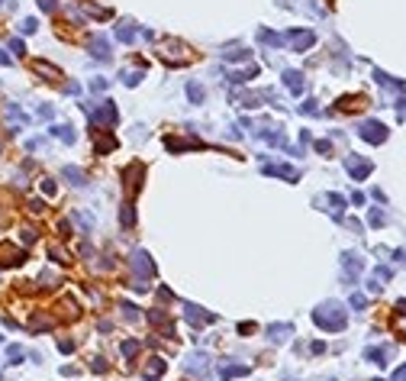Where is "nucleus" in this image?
<instances>
[{
	"mask_svg": "<svg viewBox=\"0 0 406 381\" xmlns=\"http://www.w3.org/2000/svg\"><path fill=\"white\" fill-rule=\"evenodd\" d=\"M313 323L319 326V330H326V333H339V330H345V323H348L345 307H342L339 300H326V304H319V307L313 310Z\"/></svg>",
	"mask_w": 406,
	"mask_h": 381,
	"instance_id": "1",
	"label": "nucleus"
},
{
	"mask_svg": "<svg viewBox=\"0 0 406 381\" xmlns=\"http://www.w3.org/2000/svg\"><path fill=\"white\" fill-rule=\"evenodd\" d=\"M158 58H161L165 65L178 68V65H187L190 61V49L184 46V42H178V39H165L161 46H158Z\"/></svg>",
	"mask_w": 406,
	"mask_h": 381,
	"instance_id": "2",
	"label": "nucleus"
},
{
	"mask_svg": "<svg viewBox=\"0 0 406 381\" xmlns=\"http://www.w3.org/2000/svg\"><path fill=\"white\" fill-rule=\"evenodd\" d=\"M87 117H91L94 126H113L116 123V107H113V100H100V103H84Z\"/></svg>",
	"mask_w": 406,
	"mask_h": 381,
	"instance_id": "3",
	"label": "nucleus"
},
{
	"mask_svg": "<svg viewBox=\"0 0 406 381\" xmlns=\"http://www.w3.org/2000/svg\"><path fill=\"white\" fill-rule=\"evenodd\" d=\"M313 42H316L313 29H290V32H284V46H290L294 52H306Z\"/></svg>",
	"mask_w": 406,
	"mask_h": 381,
	"instance_id": "4",
	"label": "nucleus"
},
{
	"mask_svg": "<svg viewBox=\"0 0 406 381\" xmlns=\"http://www.w3.org/2000/svg\"><path fill=\"white\" fill-rule=\"evenodd\" d=\"M358 136L364 139V143H374V146H381L384 139H387V126H384V123H377V120H368V123H361Z\"/></svg>",
	"mask_w": 406,
	"mask_h": 381,
	"instance_id": "5",
	"label": "nucleus"
},
{
	"mask_svg": "<svg viewBox=\"0 0 406 381\" xmlns=\"http://www.w3.org/2000/svg\"><path fill=\"white\" fill-rule=\"evenodd\" d=\"M345 171L355 181H364L371 175V162H368V158H358V155H345Z\"/></svg>",
	"mask_w": 406,
	"mask_h": 381,
	"instance_id": "6",
	"label": "nucleus"
},
{
	"mask_svg": "<svg viewBox=\"0 0 406 381\" xmlns=\"http://www.w3.org/2000/svg\"><path fill=\"white\" fill-rule=\"evenodd\" d=\"M184 317H187V323H190V326H207V323H213V320H216L213 314H207V310L197 307V304H184Z\"/></svg>",
	"mask_w": 406,
	"mask_h": 381,
	"instance_id": "7",
	"label": "nucleus"
},
{
	"mask_svg": "<svg viewBox=\"0 0 406 381\" xmlns=\"http://www.w3.org/2000/svg\"><path fill=\"white\" fill-rule=\"evenodd\" d=\"M142 171H145V168L139 165V162H132V165L126 168V194H129V197H132L139 188H142Z\"/></svg>",
	"mask_w": 406,
	"mask_h": 381,
	"instance_id": "8",
	"label": "nucleus"
},
{
	"mask_svg": "<svg viewBox=\"0 0 406 381\" xmlns=\"http://www.w3.org/2000/svg\"><path fill=\"white\" fill-rule=\"evenodd\" d=\"M132 268L142 274V278H152V274H155V262L148 259L142 249H136V252H132Z\"/></svg>",
	"mask_w": 406,
	"mask_h": 381,
	"instance_id": "9",
	"label": "nucleus"
},
{
	"mask_svg": "<svg viewBox=\"0 0 406 381\" xmlns=\"http://www.w3.org/2000/svg\"><path fill=\"white\" fill-rule=\"evenodd\" d=\"M0 255H4V259H0V265H4V268H20V265L26 262V252H23V249H13V246H4V249H0Z\"/></svg>",
	"mask_w": 406,
	"mask_h": 381,
	"instance_id": "10",
	"label": "nucleus"
},
{
	"mask_svg": "<svg viewBox=\"0 0 406 381\" xmlns=\"http://www.w3.org/2000/svg\"><path fill=\"white\" fill-rule=\"evenodd\" d=\"M342 268H345V281H355L361 274V268H364V262H361L355 252H345L342 255Z\"/></svg>",
	"mask_w": 406,
	"mask_h": 381,
	"instance_id": "11",
	"label": "nucleus"
},
{
	"mask_svg": "<svg viewBox=\"0 0 406 381\" xmlns=\"http://www.w3.org/2000/svg\"><path fill=\"white\" fill-rule=\"evenodd\" d=\"M87 49H91V55H94V58H100V61H107V58H110V39H107V36H91Z\"/></svg>",
	"mask_w": 406,
	"mask_h": 381,
	"instance_id": "12",
	"label": "nucleus"
},
{
	"mask_svg": "<svg viewBox=\"0 0 406 381\" xmlns=\"http://www.w3.org/2000/svg\"><path fill=\"white\" fill-rule=\"evenodd\" d=\"M26 123H29V117H26L16 103H10V107H7V126H10V132H20Z\"/></svg>",
	"mask_w": 406,
	"mask_h": 381,
	"instance_id": "13",
	"label": "nucleus"
},
{
	"mask_svg": "<svg viewBox=\"0 0 406 381\" xmlns=\"http://www.w3.org/2000/svg\"><path fill=\"white\" fill-rule=\"evenodd\" d=\"M261 171L264 175H277V178H287V181H297L300 178V171L294 165H261Z\"/></svg>",
	"mask_w": 406,
	"mask_h": 381,
	"instance_id": "14",
	"label": "nucleus"
},
{
	"mask_svg": "<svg viewBox=\"0 0 406 381\" xmlns=\"http://www.w3.org/2000/svg\"><path fill=\"white\" fill-rule=\"evenodd\" d=\"M55 326V317H49V314H32L29 317V330L32 333H46V330H52Z\"/></svg>",
	"mask_w": 406,
	"mask_h": 381,
	"instance_id": "15",
	"label": "nucleus"
},
{
	"mask_svg": "<svg viewBox=\"0 0 406 381\" xmlns=\"http://www.w3.org/2000/svg\"><path fill=\"white\" fill-rule=\"evenodd\" d=\"M287 336H294V326L290 323H271L268 326V339L271 342H284Z\"/></svg>",
	"mask_w": 406,
	"mask_h": 381,
	"instance_id": "16",
	"label": "nucleus"
},
{
	"mask_svg": "<svg viewBox=\"0 0 406 381\" xmlns=\"http://www.w3.org/2000/svg\"><path fill=\"white\" fill-rule=\"evenodd\" d=\"M322 203H329V214L335 220H342V210H345V197L342 194H326V197H319Z\"/></svg>",
	"mask_w": 406,
	"mask_h": 381,
	"instance_id": "17",
	"label": "nucleus"
},
{
	"mask_svg": "<svg viewBox=\"0 0 406 381\" xmlns=\"http://www.w3.org/2000/svg\"><path fill=\"white\" fill-rule=\"evenodd\" d=\"M165 368H168V365H165V359H158V356H155V359H148V365H145V381H158V378L165 375Z\"/></svg>",
	"mask_w": 406,
	"mask_h": 381,
	"instance_id": "18",
	"label": "nucleus"
},
{
	"mask_svg": "<svg viewBox=\"0 0 406 381\" xmlns=\"http://www.w3.org/2000/svg\"><path fill=\"white\" fill-rule=\"evenodd\" d=\"M284 84L290 94H303V75L300 72H284Z\"/></svg>",
	"mask_w": 406,
	"mask_h": 381,
	"instance_id": "19",
	"label": "nucleus"
},
{
	"mask_svg": "<svg viewBox=\"0 0 406 381\" xmlns=\"http://www.w3.org/2000/svg\"><path fill=\"white\" fill-rule=\"evenodd\" d=\"M49 132H52L55 139H61V143H68V146H71L74 139H77V136H74V129H71V126H61V123H55V126H52Z\"/></svg>",
	"mask_w": 406,
	"mask_h": 381,
	"instance_id": "20",
	"label": "nucleus"
},
{
	"mask_svg": "<svg viewBox=\"0 0 406 381\" xmlns=\"http://www.w3.org/2000/svg\"><path fill=\"white\" fill-rule=\"evenodd\" d=\"M242 375H249V365H219V378H242Z\"/></svg>",
	"mask_w": 406,
	"mask_h": 381,
	"instance_id": "21",
	"label": "nucleus"
},
{
	"mask_svg": "<svg viewBox=\"0 0 406 381\" xmlns=\"http://www.w3.org/2000/svg\"><path fill=\"white\" fill-rule=\"evenodd\" d=\"M207 356H190L187 359V371H190V375H207Z\"/></svg>",
	"mask_w": 406,
	"mask_h": 381,
	"instance_id": "22",
	"label": "nucleus"
},
{
	"mask_svg": "<svg viewBox=\"0 0 406 381\" xmlns=\"http://www.w3.org/2000/svg\"><path fill=\"white\" fill-rule=\"evenodd\" d=\"M258 42H264V46H271V49H277V46H284V36H277V32H271V29H261V32H258Z\"/></svg>",
	"mask_w": 406,
	"mask_h": 381,
	"instance_id": "23",
	"label": "nucleus"
},
{
	"mask_svg": "<svg viewBox=\"0 0 406 381\" xmlns=\"http://www.w3.org/2000/svg\"><path fill=\"white\" fill-rule=\"evenodd\" d=\"M61 175H65L71 184H84V181H87L84 171H81V168H74V165H65V168H61Z\"/></svg>",
	"mask_w": 406,
	"mask_h": 381,
	"instance_id": "24",
	"label": "nucleus"
},
{
	"mask_svg": "<svg viewBox=\"0 0 406 381\" xmlns=\"http://www.w3.org/2000/svg\"><path fill=\"white\" fill-rule=\"evenodd\" d=\"M32 68H36L39 75H46L49 81H55V78H61V72H58L55 65H49V61H36V65H32Z\"/></svg>",
	"mask_w": 406,
	"mask_h": 381,
	"instance_id": "25",
	"label": "nucleus"
},
{
	"mask_svg": "<svg viewBox=\"0 0 406 381\" xmlns=\"http://www.w3.org/2000/svg\"><path fill=\"white\" fill-rule=\"evenodd\" d=\"M364 356L374 362V365H390V362H387V359H390V352H387V349H368Z\"/></svg>",
	"mask_w": 406,
	"mask_h": 381,
	"instance_id": "26",
	"label": "nucleus"
},
{
	"mask_svg": "<svg viewBox=\"0 0 406 381\" xmlns=\"http://www.w3.org/2000/svg\"><path fill=\"white\" fill-rule=\"evenodd\" d=\"M116 39H119V42H132V39H136V26H132V23L116 26Z\"/></svg>",
	"mask_w": 406,
	"mask_h": 381,
	"instance_id": "27",
	"label": "nucleus"
},
{
	"mask_svg": "<svg viewBox=\"0 0 406 381\" xmlns=\"http://www.w3.org/2000/svg\"><path fill=\"white\" fill-rule=\"evenodd\" d=\"M113 149H116V139H97V143H94L97 155H107V152H113Z\"/></svg>",
	"mask_w": 406,
	"mask_h": 381,
	"instance_id": "28",
	"label": "nucleus"
},
{
	"mask_svg": "<svg viewBox=\"0 0 406 381\" xmlns=\"http://www.w3.org/2000/svg\"><path fill=\"white\" fill-rule=\"evenodd\" d=\"M23 359H26L23 345H7V362H10V365H16V362H23Z\"/></svg>",
	"mask_w": 406,
	"mask_h": 381,
	"instance_id": "29",
	"label": "nucleus"
},
{
	"mask_svg": "<svg viewBox=\"0 0 406 381\" xmlns=\"http://www.w3.org/2000/svg\"><path fill=\"white\" fill-rule=\"evenodd\" d=\"M187 97L193 103H203V84H197V81H190L187 84Z\"/></svg>",
	"mask_w": 406,
	"mask_h": 381,
	"instance_id": "30",
	"label": "nucleus"
},
{
	"mask_svg": "<svg viewBox=\"0 0 406 381\" xmlns=\"http://www.w3.org/2000/svg\"><path fill=\"white\" fill-rule=\"evenodd\" d=\"M49 255H52V262H61V265L71 262V255H68L65 249H58V246H49Z\"/></svg>",
	"mask_w": 406,
	"mask_h": 381,
	"instance_id": "31",
	"label": "nucleus"
},
{
	"mask_svg": "<svg viewBox=\"0 0 406 381\" xmlns=\"http://www.w3.org/2000/svg\"><path fill=\"white\" fill-rule=\"evenodd\" d=\"M139 81H142V72H123V84L126 87H136Z\"/></svg>",
	"mask_w": 406,
	"mask_h": 381,
	"instance_id": "32",
	"label": "nucleus"
},
{
	"mask_svg": "<svg viewBox=\"0 0 406 381\" xmlns=\"http://www.w3.org/2000/svg\"><path fill=\"white\" fill-rule=\"evenodd\" d=\"M136 223V214H132V203H123V226Z\"/></svg>",
	"mask_w": 406,
	"mask_h": 381,
	"instance_id": "33",
	"label": "nucleus"
},
{
	"mask_svg": "<svg viewBox=\"0 0 406 381\" xmlns=\"http://www.w3.org/2000/svg\"><path fill=\"white\" fill-rule=\"evenodd\" d=\"M136 352H139V342H136V339H126V342H123V356H126V359H132Z\"/></svg>",
	"mask_w": 406,
	"mask_h": 381,
	"instance_id": "34",
	"label": "nucleus"
},
{
	"mask_svg": "<svg viewBox=\"0 0 406 381\" xmlns=\"http://www.w3.org/2000/svg\"><path fill=\"white\" fill-rule=\"evenodd\" d=\"M223 58H229V61H239V58H249V49H232V52H223Z\"/></svg>",
	"mask_w": 406,
	"mask_h": 381,
	"instance_id": "35",
	"label": "nucleus"
},
{
	"mask_svg": "<svg viewBox=\"0 0 406 381\" xmlns=\"http://www.w3.org/2000/svg\"><path fill=\"white\" fill-rule=\"evenodd\" d=\"M42 194H46V197H55V181L52 178H42Z\"/></svg>",
	"mask_w": 406,
	"mask_h": 381,
	"instance_id": "36",
	"label": "nucleus"
},
{
	"mask_svg": "<svg viewBox=\"0 0 406 381\" xmlns=\"http://www.w3.org/2000/svg\"><path fill=\"white\" fill-rule=\"evenodd\" d=\"M351 307H355V310H364V307H368V297H364V294H351Z\"/></svg>",
	"mask_w": 406,
	"mask_h": 381,
	"instance_id": "37",
	"label": "nucleus"
},
{
	"mask_svg": "<svg viewBox=\"0 0 406 381\" xmlns=\"http://www.w3.org/2000/svg\"><path fill=\"white\" fill-rule=\"evenodd\" d=\"M42 210H46V203H42L39 197H32L29 200V214H42Z\"/></svg>",
	"mask_w": 406,
	"mask_h": 381,
	"instance_id": "38",
	"label": "nucleus"
},
{
	"mask_svg": "<svg viewBox=\"0 0 406 381\" xmlns=\"http://www.w3.org/2000/svg\"><path fill=\"white\" fill-rule=\"evenodd\" d=\"M58 352H65V356H68V352H74V342L71 339H58Z\"/></svg>",
	"mask_w": 406,
	"mask_h": 381,
	"instance_id": "39",
	"label": "nucleus"
},
{
	"mask_svg": "<svg viewBox=\"0 0 406 381\" xmlns=\"http://www.w3.org/2000/svg\"><path fill=\"white\" fill-rule=\"evenodd\" d=\"M36 26H39L36 20H23L20 23V32H36Z\"/></svg>",
	"mask_w": 406,
	"mask_h": 381,
	"instance_id": "40",
	"label": "nucleus"
},
{
	"mask_svg": "<svg viewBox=\"0 0 406 381\" xmlns=\"http://www.w3.org/2000/svg\"><path fill=\"white\" fill-rule=\"evenodd\" d=\"M10 49L16 52V55H26V46H23V39H10Z\"/></svg>",
	"mask_w": 406,
	"mask_h": 381,
	"instance_id": "41",
	"label": "nucleus"
},
{
	"mask_svg": "<svg viewBox=\"0 0 406 381\" xmlns=\"http://www.w3.org/2000/svg\"><path fill=\"white\" fill-rule=\"evenodd\" d=\"M371 226H384V214H381V210H371Z\"/></svg>",
	"mask_w": 406,
	"mask_h": 381,
	"instance_id": "42",
	"label": "nucleus"
},
{
	"mask_svg": "<svg viewBox=\"0 0 406 381\" xmlns=\"http://www.w3.org/2000/svg\"><path fill=\"white\" fill-rule=\"evenodd\" d=\"M36 236H39V233H32V229H23V243H26V246L36 243Z\"/></svg>",
	"mask_w": 406,
	"mask_h": 381,
	"instance_id": "43",
	"label": "nucleus"
},
{
	"mask_svg": "<svg viewBox=\"0 0 406 381\" xmlns=\"http://www.w3.org/2000/svg\"><path fill=\"white\" fill-rule=\"evenodd\" d=\"M94 371H97V375H103V371H107V362H103V359H94V365H91Z\"/></svg>",
	"mask_w": 406,
	"mask_h": 381,
	"instance_id": "44",
	"label": "nucleus"
},
{
	"mask_svg": "<svg viewBox=\"0 0 406 381\" xmlns=\"http://www.w3.org/2000/svg\"><path fill=\"white\" fill-rule=\"evenodd\" d=\"M39 7H42V10H46V13H52V10H55L58 4H55V0H39Z\"/></svg>",
	"mask_w": 406,
	"mask_h": 381,
	"instance_id": "45",
	"label": "nucleus"
},
{
	"mask_svg": "<svg viewBox=\"0 0 406 381\" xmlns=\"http://www.w3.org/2000/svg\"><path fill=\"white\" fill-rule=\"evenodd\" d=\"M91 87H94V91H107V81H103V78H94Z\"/></svg>",
	"mask_w": 406,
	"mask_h": 381,
	"instance_id": "46",
	"label": "nucleus"
},
{
	"mask_svg": "<svg viewBox=\"0 0 406 381\" xmlns=\"http://www.w3.org/2000/svg\"><path fill=\"white\" fill-rule=\"evenodd\" d=\"M390 381H406V365H400V368H396V375H393Z\"/></svg>",
	"mask_w": 406,
	"mask_h": 381,
	"instance_id": "47",
	"label": "nucleus"
},
{
	"mask_svg": "<svg viewBox=\"0 0 406 381\" xmlns=\"http://www.w3.org/2000/svg\"><path fill=\"white\" fill-rule=\"evenodd\" d=\"M65 91H68V94H77V91H81V84H77V81H68Z\"/></svg>",
	"mask_w": 406,
	"mask_h": 381,
	"instance_id": "48",
	"label": "nucleus"
},
{
	"mask_svg": "<svg viewBox=\"0 0 406 381\" xmlns=\"http://www.w3.org/2000/svg\"><path fill=\"white\" fill-rule=\"evenodd\" d=\"M36 113H39V117H42V120H49V117H52V107H49V103H46V107H39Z\"/></svg>",
	"mask_w": 406,
	"mask_h": 381,
	"instance_id": "49",
	"label": "nucleus"
},
{
	"mask_svg": "<svg viewBox=\"0 0 406 381\" xmlns=\"http://www.w3.org/2000/svg\"><path fill=\"white\" fill-rule=\"evenodd\" d=\"M0 65H10V55H7V52H0Z\"/></svg>",
	"mask_w": 406,
	"mask_h": 381,
	"instance_id": "50",
	"label": "nucleus"
},
{
	"mask_svg": "<svg viewBox=\"0 0 406 381\" xmlns=\"http://www.w3.org/2000/svg\"><path fill=\"white\" fill-rule=\"evenodd\" d=\"M4 4H7V0H0V7H4Z\"/></svg>",
	"mask_w": 406,
	"mask_h": 381,
	"instance_id": "51",
	"label": "nucleus"
},
{
	"mask_svg": "<svg viewBox=\"0 0 406 381\" xmlns=\"http://www.w3.org/2000/svg\"><path fill=\"white\" fill-rule=\"evenodd\" d=\"M374 381H381V378H374Z\"/></svg>",
	"mask_w": 406,
	"mask_h": 381,
	"instance_id": "52",
	"label": "nucleus"
}]
</instances>
